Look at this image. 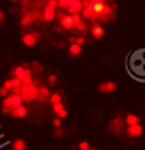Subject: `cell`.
I'll return each instance as SVG.
<instances>
[{"mask_svg": "<svg viewBox=\"0 0 145 150\" xmlns=\"http://www.w3.org/2000/svg\"><path fill=\"white\" fill-rule=\"evenodd\" d=\"M12 77L18 79L23 86L33 84V74H32V70H30V68H25L23 65H19V67H16V68L12 70Z\"/></svg>", "mask_w": 145, "mask_h": 150, "instance_id": "1", "label": "cell"}, {"mask_svg": "<svg viewBox=\"0 0 145 150\" xmlns=\"http://www.w3.org/2000/svg\"><path fill=\"white\" fill-rule=\"evenodd\" d=\"M37 89H38V86H35V84L21 86V89H19V96H21L23 103H30V101L37 100Z\"/></svg>", "mask_w": 145, "mask_h": 150, "instance_id": "2", "label": "cell"}, {"mask_svg": "<svg viewBox=\"0 0 145 150\" xmlns=\"http://www.w3.org/2000/svg\"><path fill=\"white\" fill-rule=\"evenodd\" d=\"M23 105V100H21V96L19 94H14V93H11L7 98H4V101H2V108H9V110H12V108H16V107H21Z\"/></svg>", "mask_w": 145, "mask_h": 150, "instance_id": "3", "label": "cell"}, {"mask_svg": "<svg viewBox=\"0 0 145 150\" xmlns=\"http://www.w3.org/2000/svg\"><path fill=\"white\" fill-rule=\"evenodd\" d=\"M105 5H107V2H103V0H91V9L95 12V23L100 19V14L103 12Z\"/></svg>", "mask_w": 145, "mask_h": 150, "instance_id": "4", "label": "cell"}, {"mask_svg": "<svg viewBox=\"0 0 145 150\" xmlns=\"http://www.w3.org/2000/svg\"><path fill=\"white\" fill-rule=\"evenodd\" d=\"M58 19H60V26L63 30H72L73 23H72V16H68L67 12H60L58 14Z\"/></svg>", "mask_w": 145, "mask_h": 150, "instance_id": "5", "label": "cell"}, {"mask_svg": "<svg viewBox=\"0 0 145 150\" xmlns=\"http://www.w3.org/2000/svg\"><path fill=\"white\" fill-rule=\"evenodd\" d=\"M80 11H82V2L80 0H68V9H67L68 16H77V14H80Z\"/></svg>", "mask_w": 145, "mask_h": 150, "instance_id": "6", "label": "cell"}, {"mask_svg": "<svg viewBox=\"0 0 145 150\" xmlns=\"http://www.w3.org/2000/svg\"><path fill=\"white\" fill-rule=\"evenodd\" d=\"M122 124H124V120L121 117H115V119H112L109 122V129L114 134H121L122 133Z\"/></svg>", "mask_w": 145, "mask_h": 150, "instance_id": "7", "label": "cell"}, {"mask_svg": "<svg viewBox=\"0 0 145 150\" xmlns=\"http://www.w3.org/2000/svg\"><path fill=\"white\" fill-rule=\"evenodd\" d=\"M80 14H82V18L95 21V12H93V9H91V0H89V2H82V11H80Z\"/></svg>", "mask_w": 145, "mask_h": 150, "instance_id": "8", "label": "cell"}, {"mask_svg": "<svg viewBox=\"0 0 145 150\" xmlns=\"http://www.w3.org/2000/svg\"><path fill=\"white\" fill-rule=\"evenodd\" d=\"M37 38H38V33L32 32V33H25V35L21 37V42H23L25 45H28V47H33L37 44Z\"/></svg>", "mask_w": 145, "mask_h": 150, "instance_id": "9", "label": "cell"}, {"mask_svg": "<svg viewBox=\"0 0 145 150\" xmlns=\"http://www.w3.org/2000/svg\"><path fill=\"white\" fill-rule=\"evenodd\" d=\"M126 133H128V136H131V138H138V136H142L144 127H142V124H136V126H128V127H126Z\"/></svg>", "mask_w": 145, "mask_h": 150, "instance_id": "10", "label": "cell"}, {"mask_svg": "<svg viewBox=\"0 0 145 150\" xmlns=\"http://www.w3.org/2000/svg\"><path fill=\"white\" fill-rule=\"evenodd\" d=\"M115 82H112V80H107V82H102L100 86H98V91L100 93H103V94H109V93H114L115 91Z\"/></svg>", "mask_w": 145, "mask_h": 150, "instance_id": "11", "label": "cell"}, {"mask_svg": "<svg viewBox=\"0 0 145 150\" xmlns=\"http://www.w3.org/2000/svg\"><path fill=\"white\" fill-rule=\"evenodd\" d=\"M49 96H51L49 87L47 86H38V89H37V100L38 101H45V100H49Z\"/></svg>", "mask_w": 145, "mask_h": 150, "instance_id": "12", "label": "cell"}, {"mask_svg": "<svg viewBox=\"0 0 145 150\" xmlns=\"http://www.w3.org/2000/svg\"><path fill=\"white\" fill-rule=\"evenodd\" d=\"M54 16H56V9H53V7H44V12H42V19L45 21V23H51V21H54Z\"/></svg>", "mask_w": 145, "mask_h": 150, "instance_id": "13", "label": "cell"}, {"mask_svg": "<svg viewBox=\"0 0 145 150\" xmlns=\"http://www.w3.org/2000/svg\"><path fill=\"white\" fill-rule=\"evenodd\" d=\"M53 112L58 115V119H65V117L68 115V110L65 108L63 103H56V105H53Z\"/></svg>", "mask_w": 145, "mask_h": 150, "instance_id": "14", "label": "cell"}, {"mask_svg": "<svg viewBox=\"0 0 145 150\" xmlns=\"http://www.w3.org/2000/svg\"><path fill=\"white\" fill-rule=\"evenodd\" d=\"M26 113H28V108H26L25 105L16 107V108H12V110H11V115H12L14 119H23V117H26Z\"/></svg>", "mask_w": 145, "mask_h": 150, "instance_id": "15", "label": "cell"}, {"mask_svg": "<svg viewBox=\"0 0 145 150\" xmlns=\"http://www.w3.org/2000/svg\"><path fill=\"white\" fill-rule=\"evenodd\" d=\"M91 35L95 38H102L105 35V30H103V26L100 25V23H95L93 26H91Z\"/></svg>", "mask_w": 145, "mask_h": 150, "instance_id": "16", "label": "cell"}, {"mask_svg": "<svg viewBox=\"0 0 145 150\" xmlns=\"http://www.w3.org/2000/svg\"><path fill=\"white\" fill-rule=\"evenodd\" d=\"M124 122H126L128 126H136V124H140V119H138V115H135V113H128V115L124 117Z\"/></svg>", "mask_w": 145, "mask_h": 150, "instance_id": "17", "label": "cell"}, {"mask_svg": "<svg viewBox=\"0 0 145 150\" xmlns=\"http://www.w3.org/2000/svg\"><path fill=\"white\" fill-rule=\"evenodd\" d=\"M68 54L70 56H80L82 54V47H79L77 44H70L68 45Z\"/></svg>", "mask_w": 145, "mask_h": 150, "instance_id": "18", "label": "cell"}, {"mask_svg": "<svg viewBox=\"0 0 145 150\" xmlns=\"http://www.w3.org/2000/svg\"><path fill=\"white\" fill-rule=\"evenodd\" d=\"M12 150H26V142L21 140V138L14 140V142H12Z\"/></svg>", "mask_w": 145, "mask_h": 150, "instance_id": "19", "label": "cell"}, {"mask_svg": "<svg viewBox=\"0 0 145 150\" xmlns=\"http://www.w3.org/2000/svg\"><path fill=\"white\" fill-rule=\"evenodd\" d=\"M21 26H28V25H32L33 23V18H32V14L30 12H26V14H23V18H21Z\"/></svg>", "mask_w": 145, "mask_h": 150, "instance_id": "20", "label": "cell"}, {"mask_svg": "<svg viewBox=\"0 0 145 150\" xmlns=\"http://www.w3.org/2000/svg\"><path fill=\"white\" fill-rule=\"evenodd\" d=\"M49 101H51V105L61 103V94H60V93H51V96H49Z\"/></svg>", "mask_w": 145, "mask_h": 150, "instance_id": "21", "label": "cell"}, {"mask_svg": "<svg viewBox=\"0 0 145 150\" xmlns=\"http://www.w3.org/2000/svg\"><path fill=\"white\" fill-rule=\"evenodd\" d=\"M73 28H77V30H79V32H82V33H84V32H86V30H87V23H86V21H84V19H82V21H80V23H79V25H75V26H73Z\"/></svg>", "mask_w": 145, "mask_h": 150, "instance_id": "22", "label": "cell"}, {"mask_svg": "<svg viewBox=\"0 0 145 150\" xmlns=\"http://www.w3.org/2000/svg\"><path fill=\"white\" fill-rule=\"evenodd\" d=\"M30 70H32V74H33V72H38V74H40V72H42V65H40L38 61H33V63H32V68H30Z\"/></svg>", "mask_w": 145, "mask_h": 150, "instance_id": "23", "label": "cell"}, {"mask_svg": "<svg viewBox=\"0 0 145 150\" xmlns=\"http://www.w3.org/2000/svg\"><path fill=\"white\" fill-rule=\"evenodd\" d=\"M58 9L67 11L68 9V0H58Z\"/></svg>", "mask_w": 145, "mask_h": 150, "instance_id": "24", "label": "cell"}, {"mask_svg": "<svg viewBox=\"0 0 145 150\" xmlns=\"http://www.w3.org/2000/svg\"><path fill=\"white\" fill-rule=\"evenodd\" d=\"M73 44H77L79 47H82V45L86 44V38L82 37V35H80V37H75V38H73Z\"/></svg>", "mask_w": 145, "mask_h": 150, "instance_id": "25", "label": "cell"}, {"mask_svg": "<svg viewBox=\"0 0 145 150\" xmlns=\"http://www.w3.org/2000/svg\"><path fill=\"white\" fill-rule=\"evenodd\" d=\"M89 149H91V145L87 142H80L79 143V150H89Z\"/></svg>", "mask_w": 145, "mask_h": 150, "instance_id": "26", "label": "cell"}, {"mask_svg": "<svg viewBox=\"0 0 145 150\" xmlns=\"http://www.w3.org/2000/svg\"><path fill=\"white\" fill-rule=\"evenodd\" d=\"M53 134H54V136H56V138H61V136H63V134H65V131H63V129H61V127H58V129H54V133H53Z\"/></svg>", "mask_w": 145, "mask_h": 150, "instance_id": "27", "label": "cell"}, {"mask_svg": "<svg viewBox=\"0 0 145 150\" xmlns=\"http://www.w3.org/2000/svg\"><path fill=\"white\" fill-rule=\"evenodd\" d=\"M53 126H54V129L61 127V119H53Z\"/></svg>", "mask_w": 145, "mask_h": 150, "instance_id": "28", "label": "cell"}, {"mask_svg": "<svg viewBox=\"0 0 145 150\" xmlns=\"http://www.w3.org/2000/svg\"><path fill=\"white\" fill-rule=\"evenodd\" d=\"M9 94H11V93H9L5 87H0V96H2V98H7Z\"/></svg>", "mask_w": 145, "mask_h": 150, "instance_id": "29", "label": "cell"}, {"mask_svg": "<svg viewBox=\"0 0 145 150\" xmlns=\"http://www.w3.org/2000/svg\"><path fill=\"white\" fill-rule=\"evenodd\" d=\"M56 80H58V79H56L54 74H51L49 77H47V82H49V84H56Z\"/></svg>", "mask_w": 145, "mask_h": 150, "instance_id": "30", "label": "cell"}, {"mask_svg": "<svg viewBox=\"0 0 145 150\" xmlns=\"http://www.w3.org/2000/svg\"><path fill=\"white\" fill-rule=\"evenodd\" d=\"M47 7H53V9H56V7H58V0H49V2H47Z\"/></svg>", "mask_w": 145, "mask_h": 150, "instance_id": "31", "label": "cell"}, {"mask_svg": "<svg viewBox=\"0 0 145 150\" xmlns=\"http://www.w3.org/2000/svg\"><path fill=\"white\" fill-rule=\"evenodd\" d=\"M4 16H5V14H4V11H0V21H4Z\"/></svg>", "mask_w": 145, "mask_h": 150, "instance_id": "32", "label": "cell"}, {"mask_svg": "<svg viewBox=\"0 0 145 150\" xmlns=\"http://www.w3.org/2000/svg\"><path fill=\"white\" fill-rule=\"evenodd\" d=\"M89 150H95V149H93V147H91V149H89Z\"/></svg>", "mask_w": 145, "mask_h": 150, "instance_id": "33", "label": "cell"}]
</instances>
